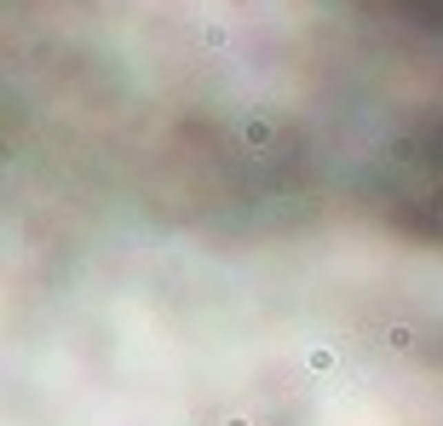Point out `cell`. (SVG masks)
<instances>
[{
    "label": "cell",
    "mask_w": 443,
    "mask_h": 426,
    "mask_svg": "<svg viewBox=\"0 0 443 426\" xmlns=\"http://www.w3.org/2000/svg\"><path fill=\"white\" fill-rule=\"evenodd\" d=\"M346 6L391 18V23H409V29H426V35L443 41V0H346Z\"/></svg>",
    "instance_id": "obj_2"
},
{
    "label": "cell",
    "mask_w": 443,
    "mask_h": 426,
    "mask_svg": "<svg viewBox=\"0 0 443 426\" xmlns=\"http://www.w3.org/2000/svg\"><path fill=\"white\" fill-rule=\"evenodd\" d=\"M386 196L415 231L443 236V116L403 133L386 156Z\"/></svg>",
    "instance_id": "obj_1"
}]
</instances>
